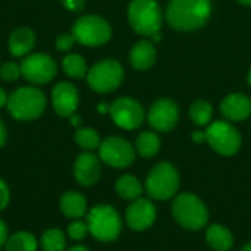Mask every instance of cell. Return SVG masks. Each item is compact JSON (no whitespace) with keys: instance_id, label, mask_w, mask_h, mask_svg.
<instances>
[{"instance_id":"cell-1","label":"cell","mask_w":251,"mask_h":251,"mask_svg":"<svg viewBox=\"0 0 251 251\" xmlns=\"http://www.w3.org/2000/svg\"><path fill=\"white\" fill-rule=\"evenodd\" d=\"M210 12V0H171L166 9V19L175 29L193 31L209 21Z\"/></svg>"},{"instance_id":"cell-2","label":"cell","mask_w":251,"mask_h":251,"mask_svg":"<svg viewBox=\"0 0 251 251\" xmlns=\"http://www.w3.org/2000/svg\"><path fill=\"white\" fill-rule=\"evenodd\" d=\"M46 96L37 87H19L9 94L7 110L16 121H34L46 110Z\"/></svg>"},{"instance_id":"cell-3","label":"cell","mask_w":251,"mask_h":251,"mask_svg":"<svg viewBox=\"0 0 251 251\" xmlns=\"http://www.w3.org/2000/svg\"><path fill=\"white\" fill-rule=\"evenodd\" d=\"M128 19L131 28L137 34L159 40L162 12L157 0H131L128 6Z\"/></svg>"},{"instance_id":"cell-4","label":"cell","mask_w":251,"mask_h":251,"mask_svg":"<svg viewBox=\"0 0 251 251\" xmlns=\"http://www.w3.org/2000/svg\"><path fill=\"white\" fill-rule=\"evenodd\" d=\"M87 225L90 229V234L101 241V243H110L115 241L122 229L121 216L116 212L115 207L110 204H97L87 213Z\"/></svg>"},{"instance_id":"cell-5","label":"cell","mask_w":251,"mask_h":251,"mask_svg":"<svg viewBox=\"0 0 251 251\" xmlns=\"http://www.w3.org/2000/svg\"><path fill=\"white\" fill-rule=\"evenodd\" d=\"M175 221L185 229L199 231L209 221V212L204 203L193 193L178 194L172 204Z\"/></svg>"},{"instance_id":"cell-6","label":"cell","mask_w":251,"mask_h":251,"mask_svg":"<svg viewBox=\"0 0 251 251\" xmlns=\"http://www.w3.org/2000/svg\"><path fill=\"white\" fill-rule=\"evenodd\" d=\"M71 34L75 37L76 43L99 47L106 44L112 37V28L109 22L97 15H84L78 18L72 26Z\"/></svg>"},{"instance_id":"cell-7","label":"cell","mask_w":251,"mask_h":251,"mask_svg":"<svg viewBox=\"0 0 251 251\" xmlns=\"http://www.w3.org/2000/svg\"><path fill=\"white\" fill-rule=\"evenodd\" d=\"M179 188V174L174 165L168 162L157 163L147 175L146 190L151 199H172Z\"/></svg>"},{"instance_id":"cell-8","label":"cell","mask_w":251,"mask_h":251,"mask_svg":"<svg viewBox=\"0 0 251 251\" xmlns=\"http://www.w3.org/2000/svg\"><path fill=\"white\" fill-rule=\"evenodd\" d=\"M124 81V68L115 59H104L96 63L87 74L88 85L97 93H110Z\"/></svg>"},{"instance_id":"cell-9","label":"cell","mask_w":251,"mask_h":251,"mask_svg":"<svg viewBox=\"0 0 251 251\" xmlns=\"http://www.w3.org/2000/svg\"><path fill=\"white\" fill-rule=\"evenodd\" d=\"M56 72H57V66L54 59L46 53L28 54L21 62L22 76L34 85H43L53 81Z\"/></svg>"},{"instance_id":"cell-10","label":"cell","mask_w":251,"mask_h":251,"mask_svg":"<svg viewBox=\"0 0 251 251\" xmlns=\"http://www.w3.org/2000/svg\"><path fill=\"white\" fill-rule=\"evenodd\" d=\"M206 141L222 156H232L241 147L240 132L231 124L224 121L213 122L206 129Z\"/></svg>"},{"instance_id":"cell-11","label":"cell","mask_w":251,"mask_h":251,"mask_svg":"<svg viewBox=\"0 0 251 251\" xmlns=\"http://www.w3.org/2000/svg\"><path fill=\"white\" fill-rule=\"evenodd\" d=\"M99 157L101 162L112 168H128L134 159L135 151L129 141L121 137H109L104 141H101L99 147Z\"/></svg>"},{"instance_id":"cell-12","label":"cell","mask_w":251,"mask_h":251,"mask_svg":"<svg viewBox=\"0 0 251 251\" xmlns=\"http://www.w3.org/2000/svg\"><path fill=\"white\" fill-rule=\"evenodd\" d=\"M110 116L119 128L135 129L144 122V109L137 100L121 97L110 104Z\"/></svg>"},{"instance_id":"cell-13","label":"cell","mask_w":251,"mask_h":251,"mask_svg":"<svg viewBox=\"0 0 251 251\" xmlns=\"http://www.w3.org/2000/svg\"><path fill=\"white\" fill-rule=\"evenodd\" d=\"M79 104V93L72 82L60 81L51 90V106L62 118H69L76 112Z\"/></svg>"},{"instance_id":"cell-14","label":"cell","mask_w":251,"mask_h":251,"mask_svg":"<svg viewBox=\"0 0 251 251\" xmlns=\"http://www.w3.org/2000/svg\"><path fill=\"white\" fill-rule=\"evenodd\" d=\"M178 107L169 99H162L153 103L149 110V124L159 132L171 131L178 122Z\"/></svg>"},{"instance_id":"cell-15","label":"cell","mask_w":251,"mask_h":251,"mask_svg":"<svg viewBox=\"0 0 251 251\" xmlns=\"http://www.w3.org/2000/svg\"><path fill=\"white\" fill-rule=\"evenodd\" d=\"M125 219L132 231H144L154 224L156 207L150 200L140 197L128 206Z\"/></svg>"},{"instance_id":"cell-16","label":"cell","mask_w":251,"mask_h":251,"mask_svg":"<svg viewBox=\"0 0 251 251\" xmlns=\"http://www.w3.org/2000/svg\"><path fill=\"white\" fill-rule=\"evenodd\" d=\"M101 175L100 159L90 151L81 153L74 163V176L82 187H93Z\"/></svg>"},{"instance_id":"cell-17","label":"cell","mask_w":251,"mask_h":251,"mask_svg":"<svg viewBox=\"0 0 251 251\" xmlns=\"http://www.w3.org/2000/svg\"><path fill=\"white\" fill-rule=\"evenodd\" d=\"M221 112L229 121H244L251 115V99L246 94L234 93L222 101Z\"/></svg>"},{"instance_id":"cell-18","label":"cell","mask_w":251,"mask_h":251,"mask_svg":"<svg viewBox=\"0 0 251 251\" xmlns=\"http://www.w3.org/2000/svg\"><path fill=\"white\" fill-rule=\"evenodd\" d=\"M60 212L68 218V219H81L84 218L88 212V204H87V199L78 193V191H66L62 194L60 201Z\"/></svg>"},{"instance_id":"cell-19","label":"cell","mask_w":251,"mask_h":251,"mask_svg":"<svg viewBox=\"0 0 251 251\" xmlns=\"http://www.w3.org/2000/svg\"><path fill=\"white\" fill-rule=\"evenodd\" d=\"M35 46V34L29 28H18L9 35L7 47L12 56L25 57Z\"/></svg>"},{"instance_id":"cell-20","label":"cell","mask_w":251,"mask_h":251,"mask_svg":"<svg viewBox=\"0 0 251 251\" xmlns=\"http://www.w3.org/2000/svg\"><path fill=\"white\" fill-rule=\"evenodd\" d=\"M156 60V49L151 41L143 40L138 41L129 53V62L131 65L138 71H146L153 66Z\"/></svg>"},{"instance_id":"cell-21","label":"cell","mask_w":251,"mask_h":251,"mask_svg":"<svg viewBox=\"0 0 251 251\" xmlns=\"http://www.w3.org/2000/svg\"><path fill=\"white\" fill-rule=\"evenodd\" d=\"M207 244L216 251H228L234 246V237L231 231L222 225H212L206 232Z\"/></svg>"},{"instance_id":"cell-22","label":"cell","mask_w":251,"mask_h":251,"mask_svg":"<svg viewBox=\"0 0 251 251\" xmlns=\"http://www.w3.org/2000/svg\"><path fill=\"white\" fill-rule=\"evenodd\" d=\"M115 188H116V193L125 200H132L134 201V200L140 199L141 194H143L141 182L132 175H122L116 181Z\"/></svg>"},{"instance_id":"cell-23","label":"cell","mask_w":251,"mask_h":251,"mask_svg":"<svg viewBox=\"0 0 251 251\" xmlns=\"http://www.w3.org/2000/svg\"><path fill=\"white\" fill-rule=\"evenodd\" d=\"M6 251H37L38 241L28 231H19L10 235L6 241Z\"/></svg>"},{"instance_id":"cell-24","label":"cell","mask_w":251,"mask_h":251,"mask_svg":"<svg viewBox=\"0 0 251 251\" xmlns=\"http://www.w3.org/2000/svg\"><path fill=\"white\" fill-rule=\"evenodd\" d=\"M135 149L141 157H153L160 150V140L157 134L151 131H144L138 135L135 141Z\"/></svg>"},{"instance_id":"cell-25","label":"cell","mask_w":251,"mask_h":251,"mask_svg":"<svg viewBox=\"0 0 251 251\" xmlns=\"http://www.w3.org/2000/svg\"><path fill=\"white\" fill-rule=\"evenodd\" d=\"M62 69L69 78H75V79L84 78L88 74V68L84 57L76 53H69L63 57Z\"/></svg>"},{"instance_id":"cell-26","label":"cell","mask_w":251,"mask_h":251,"mask_svg":"<svg viewBox=\"0 0 251 251\" xmlns=\"http://www.w3.org/2000/svg\"><path fill=\"white\" fill-rule=\"evenodd\" d=\"M40 246L43 251H66V235L57 228H50L41 235Z\"/></svg>"},{"instance_id":"cell-27","label":"cell","mask_w":251,"mask_h":251,"mask_svg":"<svg viewBox=\"0 0 251 251\" xmlns=\"http://www.w3.org/2000/svg\"><path fill=\"white\" fill-rule=\"evenodd\" d=\"M75 143L78 144V147H81L85 151H91L100 147L101 144V138L99 135V132L93 128H82L79 126L75 132Z\"/></svg>"},{"instance_id":"cell-28","label":"cell","mask_w":251,"mask_h":251,"mask_svg":"<svg viewBox=\"0 0 251 251\" xmlns=\"http://www.w3.org/2000/svg\"><path fill=\"white\" fill-rule=\"evenodd\" d=\"M212 115H213L212 104L204 100H199L193 103V106L190 107V118L197 126L207 125L212 119Z\"/></svg>"},{"instance_id":"cell-29","label":"cell","mask_w":251,"mask_h":251,"mask_svg":"<svg viewBox=\"0 0 251 251\" xmlns=\"http://www.w3.org/2000/svg\"><path fill=\"white\" fill-rule=\"evenodd\" d=\"M68 237L74 241H81L84 240L88 234H90V229H88V225H87V221H81V219H74L69 226H68Z\"/></svg>"},{"instance_id":"cell-30","label":"cell","mask_w":251,"mask_h":251,"mask_svg":"<svg viewBox=\"0 0 251 251\" xmlns=\"http://www.w3.org/2000/svg\"><path fill=\"white\" fill-rule=\"evenodd\" d=\"M21 75H22L21 74V65H18L15 62H6L0 68V78L3 81L13 82L16 79H19Z\"/></svg>"},{"instance_id":"cell-31","label":"cell","mask_w":251,"mask_h":251,"mask_svg":"<svg viewBox=\"0 0 251 251\" xmlns=\"http://www.w3.org/2000/svg\"><path fill=\"white\" fill-rule=\"evenodd\" d=\"M76 43V40H75V37L69 32H65V34H60L57 38H56V41H54V44H56V49L59 50V51H69L72 47H74V44Z\"/></svg>"},{"instance_id":"cell-32","label":"cell","mask_w":251,"mask_h":251,"mask_svg":"<svg viewBox=\"0 0 251 251\" xmlns=\"http://www.w3.org/2000/svg\"><path fill=\"white\" fill-rule=\"evenodd\" d=\"M10 201V190L7 184L0 178V210L6 209Z\"/></svg>"},{"instance_id":"cell-33","label":"cell","mask_w":251,"mask_h":251,"mask_svg":"<svg viewBox=\"0 0 251 251\" xmlns=\"http://www.w3.org/2000/svg\"><path fill=\"white\" fill-rule=\"evenodd\" d=\"M60 3L71 12H79L84 9L85 0H60Z\"/></svg>"},{"instance_id":"cell-34","label":"cell","mask_w":251,"mask_h":251,"mask_svg":"<svg viewBox=\"0 0 251 251\" xmlns=\"http://www.w3.org/2000/svg\"><path fill=\"white\" fill-rule=\"evenodd\" d=\"M7 238H9L7 226H6V224H4V222H3V221L0 219V247L6 244Z\"/></svg>"},{"instance_id":"cell-35","label":"cell","mask_w":251,"mask_h":251,"mask_svg":"<svg viewBox=\"0 0 251 251\" xmlns=\"http://www.w3.org/2000/svg\"><path fill=\"white\" fill-rule=\"evenodd\" d=\"M6 140H7V129H6V125L3 124V121L0 119V147L4 146Z\"/></svg>"},{"instance_id":"cell-36","label":"cell","mask_w":251,"mask_h":251,"mask_svg":"<svg viewBox=\"0 0 251 251\" xmlns=\"http://www.w3.org/2000/svg\"><path fill=\"white\" fill-rule=\"evenodd\" d=\"M193 140L196 141V143H203V141H206V132H201V131H197V132H193Z\"/></svg>"},{"instance_id":"cell-37","label":"cell","mask_w":251,"mask_h":251,"mask_svg":"<svg viewBox=\"0 0 251 251\" xmlns=\"http://www.w3.org/2000/svg\"><path fill=\"white\" fill-rule=\"evenodd\" d=\"M7 99H9V94L0 87V109L3 107V106H6L7 104Z\"/></svg>"},{"instance_id":"cell-38","label":"cell","mask_w":251,"mask_h":251,"mask_svg":"<svg viewBox=\"0 0 251 251\" xmlns=\"http://www.w3.org/2000/svg\"><path fill=\"white\" fill-rule=\"evenodd\" d=\"M69 119H71V124H72V126H76V128H79V125H81V116H79V115L74 113V115H71V116H69Z\"/></svg>"},{"instance_id":"cell-39","label":"cell","mask_w":251,"mask_h":251,"mask_svg":"<svg viewBox=\"0 0 251 251\" xmlns=\"http://www.w3.org/2000/svg\"><path fill=\"white\" fill-rule=\"evenodd\" d=\"M97 110H99V113H110V104H107V103H100V104L97 106Z\"/></svg>"},{"instance_id":"cell-40","label":"cell","mask_w":251,"mask_h":251,"mask_svg":"<svg viewBox=\"0 0 251 251\" xmlns=\"http://www.w3.org/2000/svg\"><path fill=\"white\" fill-rule=\"evenodd\" d=\"M66 251H91L88 247H85V246H74V247H71V249H66Z\"/></svg>"},{"instance_id":"cell-41","label":"cell","mask_w":251,"mask_h":251,"mask_svg":"<svg viewBox=\"0 0 251 251\" xmlns=\"http://www.w3.org/2000/svg\"><path fill=\"white\" fill-rule=\"evenodd\" d=\"M237 1L241 4H246V6H251V0H237Z\"/></svg>"},{"instance_id":"cell-42","label":"cell","mask_w":251,"mask_h":251,"mask_svg":"<svg viewBox=\"0 0 251 251\" xmlns=\"http://www.w3.org/2000/svg\"><path fill=\"white\" fill-rule=\"evenodd\" d=\"M241 251H251V243H249L247 246H244V247L241 249Z\"/></svg>"},{"instance_id":"cell-43","label":"cell","mask_w":251,"mask_h":251,"mask_svg":"<svg viewBox=\"0 0 251 251\" xmlns=\"http://www.w3.org/2000/svg\"><path fill=\"white\" fill-rule=\"evenodd\" d=\"M249 84H250V87H251V71H250V74H249Z\"/></svg>"}]
</instances>
